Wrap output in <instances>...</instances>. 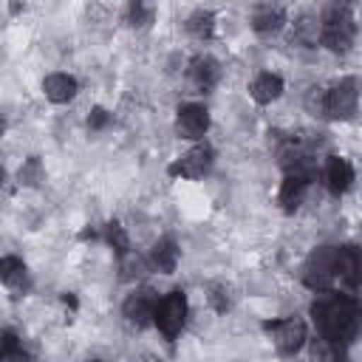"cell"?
<instances>
[{
    "mask_svg": "<svg viewBox=\"0 0 362 362\" xmlns=\"http://www.w3.org/2000/svg\"><path fill=\"white\" fill-rule=\"evenodd\" d=\"M356 107H359V82L354 76H345V79L334 82L331 88H325L322 116H328L334 122H348V119H354Z\"/></svg>",
    "mask_w": 362,
    "mask_h": 362,
    "instance_id": "obj_4",
    "label": "cell"
},
{
    "mask_svg": "<svg viewBox=\"0 0 362 362\" xmlns=\"http://www.w3.org/2000/svg\"><path fill=\"white\" fill-rule=\"evenodd\" d=\"M337 283L348 291L362 286V252L356 246H337Z\"/></svg>",
    "mask_w": 362,
    "mask_h": 362,
    "instance_id": "obj_10",
    "label": "cell"
},
{
    "mask_svg": "<svg viewBox=\"0 0 362 362\" xmlns=\"http://www.w3.org/2000/svg\"><path fill=\"white\" fill-rule=\"evenodd\" d=\"M354 37H356V23H354L351 8L339 3L325 6L320 14V42L334 54H345L351 51Z\"/></svg>",
    "mask_w": 362,
    "mask_h": 362,
    "instance_id": "obj_2",
    "label": "cell"
},
{
    "mask_svg": "<svg viewBox=\"0 0 362 362\" xmlns=\"http://www.w3.org/2000/svg\"><path fill=\"white\" fill-rule=\"evenodd\" d=\"M0 362H28V354L23 351V345H20V339L14 337V331H3Z\"/></svg>",
    "mask_w": 362,
    "mask_h": 362,
    "instance_id": "obj_20",
    "label": "cell"
},
{
    "mask_svg": "<svg viewBox=\"0 0 362 362\" xmlns=\"http://www.w3.org/2000/svg\"><path fill=\"white\" fill-rule=\"evenodd\" d=\"M215 164V150L209 144H195L189 147L184 156L175 158V164L170 167L173 175H181V178H204Z\"/></svg>",
    "mask_w": 362,
    "mask_h": 362,
    "instance_id": "obj_8",
    "label": "cell"
},
{
    "mask_svg": "<svg viewBox=\"0 0 362 362\" xmlns=\"http://www.w3.org/2000/svg\"><path fill=\"white\" fill-rule=\"evenodd\" d=\"M249 23H252V28H255L257 34H266V37H269V34L283 31V25H286L288 20H286V11H283L280 6L263 3V6H255V8H252Z\"/></svg>",
    "mask_w": 362,
    "mask_h": 362,
    "instance_id": "obj_13",
    "label": "cell"
},
{
    "mask_svg": "<svg viewBox=\"0 0 362 362\" xmlns=\"http://www.w3.org/2000/svg\"><path fill=\"white\" fill-rule=\"evenodd\" d=\"M303 283L317 294L334 291V286H337V246H320L308 255V260L303 263Z\"/></svg>",
    "mask_w": 362,
    "mask_h": 362,
    "instance_id": "obj_3",
    "label": "cell"
},
{
    "mask_svg": "<svg viewBox=\"0 0 362 362\" xmlns=\"http://www.w3.org/2000/svg\"><path fill=\"white\" fill-rule=\"evenodd\" d=\"M206 130H209V110H206V105H201V102H184V105H178V110H175V133L181 139L195 141Z\"/></svg>",
    "mask_w": 362,
    "mask_h": 362,
    "instance_id": "obj_7",
    "label": "cell"
},
{
    "mask_svg": "<svg viewBox=\"0 0 362 362\" xmlns=\"http://www.w3.org/2000/svg\"><path fill=\"white\" fill-rule=\"evenodd\" d=\"M105 240L116 249V255H119V257L130 255V240H127L124 226H119V223H107V226H105Z\"/></svg>",
    "mask_w": 362,
    "mask_h": 362,
    "instance_id": "obj_21",
    "label": "cell"
},
{
    "mask_svg": "<svg viewBox=\"0 0 362 362\" xmlns=\"http://www.w3.org/2000/svg\"><path fill=\"white\" fill-rule=\"evenodd\" d=\"M110 124V113L107 110H102V107H96L90 116H88V127L93 130V133H99V130H105Z\"/></svg>",
    "mask_w": 362,
    "mask_h": 362,
    "instance_id": "obj_24",
    "label": "cell"
},
{
    "mask_svg": "<svg viewBox=\"0 0 362 362\" xmlns=\"http://www.w3.org/2000/svg\"><path fill=\"white\" fill-rule=\"evenodd\" d=\"M266 331H269V337H272V345H274L277 354H283V356H294V354H300L303 345H305V339H308V328H305V322H303L300 317H294V314L269 322Z\"/></svg>",
    "mask_w": 362,
    "mask_h": 362,
    "instance_id": "obj_6",
    "label": "cell"
},
{
    "mask_svg": "<svg viewBox=\"0 0 362 362\" xmlns=\"http://www.w3.org/2000/svg\"><path fill=\"white\" fill-rule=\"evenodd\" d=\"M0 280L11 291H25L28 288V269H25V263L20 257H14V255H6L0 260Z\"/></svg>",
    "mask_w": 362,
    "mask_h": 362,
    "instance_id": "obj_18",
    "label": "cell"
},
{
    "mask_svg": "<svg viewBox=\"0 0 362 362\" xmlns=\"http://www.w3.org/2000/svg\"><path fill=\"white\" fill-rule=\"evenodd\" d=\"M156 305H158V294L153 288H133L124 303H122V314L130 325L136 328H144L153 322V314H156Z\"/></svg>",
    "mask_w": 362,
    "mask_h": 362,
    "instance_id": "obj_9",
    "label": "cell"
},
{
    "mask_svg": "<svg viewBox=\"0 0 362 362\" xmlns=\"http://www.w3.org/2000/svg\"><path fill=\"white\" fill-rule=\"evenodd\" d=\"M178 257H181V249L173 238H161L156 240V246L150 249V266L161 274H173L175 266H178Z\"/></svg>",
    "mask_w": 362,
    "mask_h": 362,
    "instance_id": "obj_16",
    "label": "cell"
},
{
    "mask_svg": "<svg viewBox=\"0 0 362 362\" xmlns=\"http://www.w3.org/2000/svg\"><path fill=\"white\" fill-rule=\"evenodd\" d=\"M187 76H189V85L201 93H209L218 79H221V62L209 54H198L189 59V68H187Z\"/></svg>",
    "mask_w": 362,
    "mask_h": 362,
    "instance_id": "obj_11",
    "label": "cell"
},
{
    "mask_svg": "<svg viewBox=\"0 0 362 362\" xmlns=\"http://www.w3.org/2000/svg\"><path fill=\"white\" fill-rule=\"evenodd\" d=\"M308 184H311V181H305V178H300V175H286V178H283L280 192H277V201L283 204V209H286V212L300 209V204L305 201Z\"/></svg>",
    "mask_w": 362,
    "mask_h": 362,
    "instance_id": "obj_17",
    "label": "cell"
},
{
    "mask_svg": "<svg viewBox=\"0 0 362 362\" xmlns=\"http://www.w3.org/2000/svg\"><path fill=\"white\" fill-rule=\"evenodd\" d=\"M187 314H189L187 294L175 288V291L158 297V305H156V314H153V325H156L167 339H175V337L184 331V325H187Z\"/></svg>",
    "mask_w": 362,
    "mask_h": 362,
    "instance_id": "obj_5",
    "label": "cell"
},
{
    "mask_svg": "<svg viewBox=\"0 0 362 362\" xmlns=\"http://www.w3.org/2000/svg\"><path fill=\"white\" fill-rule=\"evenodd\" d=\"M90 362H102V359H90Z\"/></svg>",
    "mask_w": 362,
    "mask_h": 362,
    "instance_id": "obj_25",
    "label": "cell"
},
{
    "mask_svg": "<svg viewBox=\"0 0 362 362\" xmlns=\"http://www.w3.org/2000/svg\"><path fill=\"white\" fill-rule=\"evenodd\" d=\"M127 23L130 25H147V23H153V8L150 6H141V3L127 6Z\"/></svg>",
    "mask_w": 362,
    "mask_h": 362,
    "instance_id": "obj_22",
    "label": "cell"
},
{
    "mask_svg": "<svg viewBox=\"0 0 362 362\" xmlns=\"http://www.w3.org/2000/svg\"><path fill=\"white\" fill-rule=\"evenodd\" d=\"M322 181L331 189V195H345L354 184V167L342 156H328L322 167Z\"/></svg>",
    "mask_w": 362,
    "mask_h": 362,
    "instance_id": "obj_12",
    "label": "cell"
},
{
    "mask_svg": "<svg viewBox=\"0 0 362 362\" xmlns=\"http://www.w3.org/2000/svg\"><path fill=\"white\" fill-rule=\"evenodd\" d=\"M40 178H42L40 161H37V158H28V161L20 167V181H23V184H37Z\"/></svg>",
    "mask_w": 362,
    "mask_h": 362,
    "instance_id": "obj_23",
    "label": "cell"
},
{
    "mask_svg": "<svg viewBox=\"0 0 362 362\" xmlns=\"http://www.w3.org/2000/svg\"><path fill=\"white\" fill-rule=\"evenodd\" d=\"M76 90H79V85H76V79H74L71 74L57 71V74H48V76L42 79V93H45V99H51L54 105L71 102V99L76 96Z\"/></svg>",
    "mask_w": 362,
    "mask_h": 362,
    "instance_id": "obj_14",
    "label": "cell"
},
{
    "mask_svg": "<svg viewBox=\"0 0 362 362\" xmlns=\"http://www.w3.org/2000/svg\"><path fill=\"white\" fill-rule=\"evenodd\" d=\"M187 31L198 40H209L215 34V14L209 8H195L189 17H187Z\"/></svg>",
    "mask_w": 362,
    "mask_h": 362,
    "instance_id": "obj_19",
    "label": "cell"
},
{
    "mask_svg": "<svg viewBox=\"0 0 362 362\" xmlns=\"http://www.w3.org/2000/svg\"><path fill=\"white\" fill-rule=\"evenodd\" d=\"M311 320L331 354H342L362 331V305L354 294L322 291L311 303Z\"/></svg>",
    "mask_w": 362,
    "mask_h": 362,
    "instance_id": "obj_1",
    "label": "cell"
},
{
    "mask_svg": "<svg viewBox=\"0 0 362 362\" xmlns=\"http://www.w3.org/2000/svg\"><path fill=\"white\" fill-rule=\"evenodd\" d=\"M249 93H252V99H255L257 105H272L274 99L283 96V79H280L277 74H272V71H263V74H257V76L252 79Z\"/></svg>",
    "mask_w": 362,
    "mask_h": 362,
    "instance_id": "obj_15",
    "label": "cell"
}]
</instances>
